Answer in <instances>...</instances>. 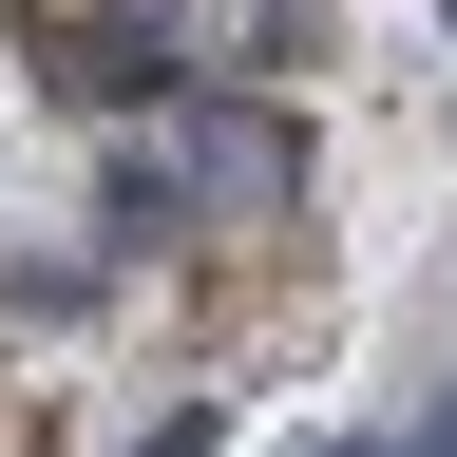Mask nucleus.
I'll return each instance as SVG.
<instances>
[{
    "label": "nucleus",
    "mask_w": 457,
    "mask_h": 457,
    "mask_svg": "<svg viewBox=\"0 0 457 457\" xmlns=\"http://www.w3.org/2000/svg\"><path fill=\"white\" fill-rule=\"evenodd\" d=\"M420 457H457V400H438V438H420Z\"/></svg>",
    "instance_id": "obj_1"
}]
</instances>
